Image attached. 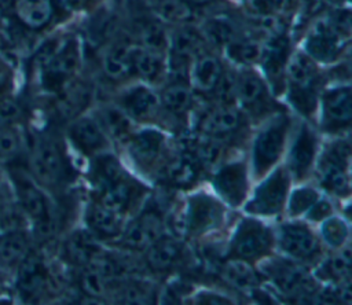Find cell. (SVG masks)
<instances>
[{"mask_svg": "<svg viewBox=\"0 0 352 305\" xmlns=\"http://www.w3.org/2000/svg\"><path fill=\"white\" fill-rule=\"evenodd\" d=\"M320 70L302 49L290 54L285 69V91L289 103L301 114H312L319 102Z\"/></svg>", "mask_w": 352, "mask_h": 305, "instance_id": "cell-1", "label": "cell"}, {"mask_svg": "<svg viewBox=\"0 0 352 305\" xmlns=\"http://www.w3.org/2000/svg\"><path fill=\"white\" fill-rule=\"evenodd\" d=\"M349 34L341 30L330 15L318 16L304 38L302 51L318 63H333L344 52Z\"/></svg>", "mask_w": 352, "mask_h": 305, "instance_id": "cell-2", "label": "cell"}, {"mask_svg": "<svg viewBox=\"0 0 352 305\" xmlns=\"http://www.w3.org/2000/svg\"><path fill=\"white\" fill-rule=\"evenodd\" d=\"M205 44L199 29L191 26L188 22L176 25L175 30L168 33L166 62L172 80H187L190 63L205 48Z\"/></svg>", "mask_w": 352, "mask_h": 305, "instance_id": "cell-3", "label": "cell"}, {"mask_svg": "<svg viewBox=\"0 0 352 305\" xmlns=\"http://www.w3.org/2000/svg\"><path fill=\"white\" fill-rule=\"evenodd\" d=\"M290 121L286 115H278L271 120L256 136L252 148V165L254 174L261 177L280 158Z\"/></svg>", "mask_w": 352, "mask_h": 305, "instance_id": "cell-4", "label": "cell"}, {"mask_svg": "<svg viewBox=\"0 0 352 305\" xmlns=\"http://www.w3.org/2000/svg\"><path fill=\"white\" fill-rule=\"evenodd\" d=\"M272 245L274 235L267 225L253 218H245L238 224L230 240V257L245 261L257 260L267 256Z\"/></svg>", "mask_w": 352, "mask_h": 305, "instance_id": "cell-5", "label": "cell"}, {"mask_svg": "<svg viewBox=\"0 0 352 305\" xmlns=\"http://www.w3.org/2000/svg\"><path fill=\"white\" fill-rule=\"evenodd\" d=\"M80 47L74 37L50 51L44 63V84L51 91H60L74 77L80 66Z\"/></svg>", "mask_w": 352, "mask_h": 305, "instance_id": "cell-6", "label": "cell"}, {"mask_svg": "<svg viewBox=\"0 0 352 305\" xmlns=\"http://www.w3.org/2000/svg\"><path fill=\"white\" fill-rule=\"evenodd\" d=\"M289 185V172L285 168H276L257 187L252 199L246 203L245 210L258 216L278 214L286 203Z\"/></svg>", "mask_w": 352, "mask_h": 305, "instance_id": "cell-7", "label": "cell"}, {"mask_svg": "<svg viewBox=\"0 0 352 305\" xmlns=\"http://www.w3.org/2000/svg\"><path fill=\"white\" fill-rule=\"evenodd\" d=\"M224 218V206L209 194L198 192L188 198L183 216V228L191 235L216 229Z\"/></svg>", "mask_w": 352, "mask_h": 305, "instance_id": "cell-8", "label": "cell"}, {"mask_svg": "<svg viewBox=\"0 0 352 305\" xmlns=\"http://www.w3.org/2000/svg\"><path fill=\"white\" fill-rule=\"evenodd\" d=\"M290 56V41L286 30L268 34L263 40L258 65L264 80L275 89L285 87V69Z\"/></svg>", "mask_w": 352, "mask_h": 305, "instance_id": "cell-9", "label": "cell"}, {"mask_svg": "<svg viewBox=\"0 0 352 305\" xmlns=\"http://www.w3.org/2000/svg\"><path fill=\"white\" fill-rule=\"evenodd\" d=\"M349 144L341 142L334 144L320 159V183L333 194L342 195L349 191Z\"/></svg>", "mask_w": 352, "mask_h": 305, "instance_id": "cell-10", "label": "cell"}, {"mask_svg": "<svg viewBox=\"0 0 352 305\" xmlns=\"http://www.w3.org/2000/svg\"><path fill=\"white\" fill-rule=\"evenodd\" d=\"M323 124L330 129L348 125L352 118V93L349 84L331 85L320 93Z\"/></svg>", "mask_w": 352, "mask_h": 305, "instance_id": "cell-11", "label": "cell"}, {"mask_svg": "<svg viewBox=\"0 0 352 305\" xmlns=\"http://www.w3.org/2000/svg\"><path fill=\"white\" fill-rule=\"evenodd\" d=\"M213 185L220 198L231 206H239L248 194V170L241 161L223 165L214 174Z\"/></svg>", "mask_w": 352, "mask_h": 305, "instance_id": "cell-12", "label": "cell"}, {"mask_svg": "<svg viewBox=\"0 0 352 305\" xmlns=\"http://www.w3.org/2000/svg\"><path fill=\"white\" fill-rule=\"evenodd\" d=\"M223 71L224 66L220 58L216 54L202 48L190 63L187 81L191 89L201 93H213Z\"/></svg>", "mask_w": 352, "mask_h": 305, "instance_id": "cell-13", "label": "cell"}, {"mask_svg": "<svg viewBox=\"0 0 352 305\" xmlns=\"http://www.w3.org/2000/svg\"><path fill=\"white\" fill-rule=\"evenodd\" d=\"M282 251L296 260H309L319 251L318 238L301 223L283 224L278 236Z\"/></svg>", "mask_w": 352, "mask_h": 305, "instance_id": "cell-14", "label": "cell"}, {"mask_svg": "<svg viewBox=\"0 0 352 305\" xmlns=\"http://www.w3.org/2000/svg\"><path fill=\"white\" fill-rule=\"evenodd\" d=\"M33 176L44 185H55L63 176V159L58 147L48 140H41L30 157Z\"/></svg>", "mask_w": 352, "mask_h": 305, "instance_id": "cell-15", "label": "cell"}, {"mask_svg": "<svg viewBox=\"0 0 352 305\" xmlns=\"http://www.w3.org/2000/svg\"><path fill=\"white\" fill-rule=\"evenodd\" d=\"M118 106L132 120H146L160 107V96L146 84H135L121 91Z\"/></svg>", "mask_w": 352, "mask_h": 305, "instance_id": "cell-16", "label": "cell"}, {"mask_svg": "<svg viewBox=\"0 0 352 305\" xmlns=\"http://www.w3.org/2000/svg\"><path fill=\"white\" fill-rule=\"evenodd\" d=\"M161 218L155 212H144L128 224L122 232L125 246L135 250H147L161 236Z\"/></svg>", "mask_w": 352, "mask_h": 305, "instance_id": "cell-17", "label": "cell"}, {"mask_svg": "<svg viewBox=\"0 0 352 305\" xmlns=\"http://www.w3.org/2000/svg\"><path fill=\"white\" fill-rule=\"evenodd\" d=\"M135 41L128 37L114 40L103 52L102 67L104 74L114 80H124L132 74V58L136 48Z\"/></svg>", "mask_w": 352, "mask_h": 305, "instance_id": "cell-18", "label": "cell"}, {"mask_svg": "<svg viewBox=\"0 0 352 305\" xmlns=\"http://www.w3.org/2000/svg\"><path fill=\"white\" fill-rule=\"evenodd\" d=\"M142 195V187L124 173L117 180L102 187L99 203L122 214L138 202Z\"/></svg>", "mask_w": 352, "mask_h": 305, "instance_id": "cell-19", "label": "cell"}, {"mask_svg": "<svg viewBox=\"0 0 352 305\" xmlns=\"http://www.w3.org/2000/svg\"><path fill=\"white\" fill-rule=\"evenodd\" d=\"M132 73L147 84H158L168 74L166 54L136 44L132 58Z\"/></svg>", "mask_w": 352, "mask_h": 305, "instance_id": "cell-20", "label": "cell"}, {"mask_svg": "<svg viewBox=\"0 0 352 305\" xmlns=\"http://www.w3.org/2000/svg\"><path fill=\"white\" fill-rule=\"evenodd\" d=\"M318 150V139L309 126L302 125L289 151L287 166L296 177H304L309 170Z\"/></svg>", "mask_w": 352, "mask_h": 305, "instance_id": "cell-21", "label": "cell"}, {"mask_svg": "<svg viewBox=\"0 0 352 305\" xmlns=\"http://www.w3.org/2000/svg\"><path fill=\"white\" fill-rule=\"evenodd\" d=\"M267 96V81L250 66L235 71V100L243 107L263 106Z\"/></svg>", "mask_w": 352, "mask_h": 305, "instance_id": "cell-22", "label": "cell"}, {"mask_svg": "<svg viewBox=\"0 0 352 305\" xmlns=\"http://www.w3.org/2000/svg\"><path fill=\"white\" fill-rule=\"evenodd\" d=\"M128 139V152L131 158L143 168L153 165L165 146L164 135L155 129H143L131 135Z\"/></svg>", "mask_w": 352, "mask_h": 305, "instance_id": "cell-23", "label": "cell"}, {"mask_svg": "<svg viewBox=\"0 0 352 305\" xmlns=\"http://www.w3.org/2000/svg\"><path fill=\"white\" fill-rule=\"evenodd\" d=\"M265 275L270 278L272 284L283 294H296L307 290L308 276L305 272L294 264L285 261L268 262L264 268Z\"/></svg>", "mask_w": 352, "mask_h": 305, "instance_id": "cell-24", "label": "cell"}, {"mask_svg": "<svg viewBox=\"0 0 352 305\" xmlns=\"http://www.w3.org/2000/svg\"><path fill=\"white\" fill-rule=\"evenodd\" d=\"M70 136L74 144L85 154L100 152L107 146V139L99 122L89 117L78 118L70 126Z\"/></svg>", "mask_w": 352, "mask_h": 305, "instance_id": "cell-25", "label": "cell"}, {"mask_svg": "<svg viewBox=\"0 0 352 305\" xmlns=\"http://www.w3.org/2000/svg\"><path fill=\"white\" fill-rule=\"evenodd\" d=\"M16 192L25 212L43 227H48V203L43 192L28 179L16 177Z\"/></svg>", "mask_w": 352, "mask_h": 305, "instance_id": "cell-26", "label": "cell"}, {"mask_svg": "<svg viewBox=\"0 0 352 305\" xmlns=\"http://www.w3.org/2000/svg\"><path fill=\"white\" fill-rule=\"evenodd\" d=\"M18 19L30 29L44 27L52 18V0H14Z\"/></svg>", "mask_w": 352, "mask_h": 305, "instance_id": "cell-27", "label": "cell"}, {"mask_svg": "<svg viewBox=\"0 0 352 305\" xmlns=\"http://www.w3.org/2000/svg\"><path fill=\"white\" fill-rule=\"evenodd\" d=\"M87 223L91 231L100 238H114L121 234V214L102 203L88 207Z\"/></svg>", "mask_w": 352, "mask_h": 305, "instance_id": "cell-28", "label": "cell"}, {"mask_svg": "<svg viewBox=\"0 0 352 305\" xmlns=\"http://www.w3.org/2000/svg\"><path fill=\"white\" fill-rule=\"evenodd\" d=\"M206 44L217 48H224L235 37L239 36L236 23L223 15H214L208 18L199 29Z\"/></svg>", "mask_w": 352, "mask_h": 305, "instance_id": "cell-29", "label": "cell"}, {"mask_svg": "<svg viewBox=\"0 0 352 305\" xmlns=\"http://www.w3.org/2000/svg\"><path fill=\"white\" fill-rule=\"evenodd\" d=\"M239 113L231 104H219L204 120V131L208 136L220 139L232 133L239 125Z\"/></svg>", "mask_w": 352, "mask_h": 305, "instance_id": "cell-30", "label": "cell"}, {"mask_svg": "<svg viewBox=\"0 0 352 305\" xmlns=\"http://www.w3.org/2000/svg\"><path fill=\"white\" fill-rule=\"evenodd\" d=\"M261 47H263V40L239 34L231 43H228L223 49L227 58L232 63L241 67H249V66H253L254 63H258V59L261 55Z\"/></svg>", "mask_w": 352, "mask_h": 305, "instance_id": "cell-31", "label": "cell"}, {"mask_svg": "<svg viewBox=\"0 0 352 305\" xmlns=\"http://www.w3.org/2000/svg\"><path fill=\"white\" fill-rule=\"evenodd\" d=\"M160 104L176 115L184 114L192 104V91L187 80H172L160 95Z\"/></svg>", "mask_w": 352, "mask_h": 305, "instance_id": "cell-32", "label": "cell"}, {"mask_svg": "<svg viewBox=\"0 0 352 305\" xmlns=\"http://www.w3.org/2000/svg\"><path fill=\"white\" fill-rule=\"evenodd\" d=\"M223 279L232 287L243 291L254 290L258 284V278L254 269L245 261L239 258H232L227 261L220 271Z\"/></svg>", "mask_w": 352, "mask_h": 305, "instance_id": "cell-33", "label": "cell"}, {"mask_svg": "<svg viewBox=\"0 0 352 305\" xmlns=\"http://www.w3.org/2000/svg\"><path fill=\"white\" fill-rule=\"evenodd\" d=\"M180 243L176 239L169 236H160L147 249V261L154 269L164 271L175 264L180 256Z\"/></svg>", "mask_w": 352, "mask_h": 305, "instance_id": "cell-34", "label": "cell"}, {"mask_svg": "<svg viewBox=\"0 0 352 305\" xmlns=\"http://www.w3.org/2000/svg\"><path fill=\"white\" fill-rule=\"evenodd\" d=\"M66 253L69 258L77 264H88L99 256V246L95 242L94 234L78 231L74 232L66 242Z\"/></svg>", "mask_w": 352, "mask_h": 305, "instance_id": "cell-35", "label": "cell"}, {"mask_svg": "<svg viewBox=\"0 0 352 305\" xmlns=\"http://www.w3.org/2000/svg\"><path fill=\"white\" fill-rule=\"evenodd\" d=\"M99 125L116 139L129 137L132 131V118L118 106H106L100 110Z\"/></svg>", "mask_w": 352, "mask_h": 305, "instance_id": "cell-36", "label": "cell"}, {"mask_svg": "<svg viewBox=\"0 0 352 305\" xmlns=\"http://www.w3.org/2000/svg\"><path fill=\"white\" fill-rule=\"evenodd\" d=\"M45 269L40 260L26 257L21 261L19 267V286L26 294H34L45 284Z\"/></svg>", "mask_w": 352, "mask_h": 305, "instance_id": "cell-37", "label": "cell"}, {"mask_svg": "<svg viewBox=\"0 0 352 305\" xmlns=\"http://www.w3.org/2000/svg\"><path fill=\"white\" fill-rule=\"evenodd\" d=\"M28 254V240L19 232L6 234L0 238V264L12 267L19 264Z\"/></svg>", "mask_w": 352, "mask_h": 305, "instance_id": "cell-38", "label": "cell"}, {"mask_svg": "<svg viewBox=\"0 0 352 305\" xmlns=\"http://www.w3.org/2000/svg\"><path fill=\"white\" fill-rule=\"evenodd\" d=\"M168 179L177 185H188L195 180L197 165L188 155L175 157L166 166Z\"/></svg>", "mask_w": 352, "mask_h": 305, "instance_id": "cell-39", "label": "cell"}, {"mask_svg": "<svg viewBox=\"0 0 352 305\" xmlns=\"http://www.w3.org/2000/svg\"><path fill=\"white\" fill-rule=\"evenodd\" d=\"M349 271H351V253L346 249L324 260L319 267L318 273L323 279L341 282L342 279L349 276Z\"/></svg>", "mask_w": 352, "mask_h": 305, "instance_id": "cell-40", "label": "cell"}, {"mask_svg": "<svg viewBox=\"0 0 352 305\" xmlns=\"http://www.w3.org/2000/svg\"><path fill=\"white\" fill-rule=\"evenodd\" d=\"M107 283L109 280L106 279V276L103 275V272L100 271L95 260H92L85 265V269L81 275V287L87 294L92 297L102 295L106 291Z\"/></svg>", "mask_w": 352, "mask_h": 305, "instance_id": "cell-41", "label": "cell"}, {"mask_svg": "<svg viewBox=\"0 0 352 305\" xmlns=\"http://www.w3.org/2000/svg\"><path fill=\"white\" fill-rule=\"evenodd\" d=\"M322 238L331 247H342L348 238V225L340 217L330 216L322 221Z\"/></svg>", "mask_w": 352, "mask_h": 305, "instance_id": "cell-42", "label": "cell"}, {"mask_svg": "<svg viewBox=\"0 0 352 305\" xmlns=\"http://www.w3.org/2000/svg\"><path fill=\"white\" fill-rule=\"evenodd\" d=\"M319 192L312 187H300L296 188L290 198L287 210L290 216H300L309 210V207L319 199Z\"/></svg>", "mask_w": 352, "mask_h": 305, "instance_id": "cell-43", "label": "cell"}, {"mask_svg": "<svg viewBox=\"0 0 352 305\" xmlns=\"http://www.w3.org/2000/svg\"><path fill=\"white\" fill-rule=\"evenodd\" d=\"M223 148L219 139L208 136L197 144V157L205 166H216L220 161Z\"/></svg>", "mask_w": 352, "mask_h": 305, "instance_id": "cell-44", "label": "cell"}, {"mask_svg": "<svg viewBox=\"0 0 352 305\" xmlns=\"http://www.w3.org/2000/svg\"><path fill=\"white\" fill-rule=\"evenodd\" d=\"M122 298L129 304H146L151 298V286L146 282H131L125 286Z\"/></svg>", "mask_w": 352, "mask_h": 305, "instance_id": "cell-45", "label": "cell"}, {"mask_svg": "<svg viewBox=\"0 0 352 305\" xmlns=\"http://www.w3.org/2000/svg\"><path fill=\"white\" fill-rule=\"evenodd\" d=\"M19 151V136L10 126H0V157L12 158Z\"/></svg>", "mask_w": 352, "mask_h": 305, "instance_id": "cell-46", "label": "cell"}, {"mask_svg": "<svg viewBox=\"0 0 352 305\" xmlns=\"http://www.w3.org/2000/svg\"><path fill=\"white\" fill-rule=\"evenodd\" d=\"M333 206L327 199H318L307 212V218L314 223H319L331 216Z\"/></svg>", "mask_w": 352, "mask_h": 305, "instance_id": "cell-47", "label": "cell"}, {"mask_svg": "<svg viewBox=\"0 0 352 305\" xmlns=\"http://www.w3.org/2000/svg\"><path fill=\"white\" fill-rule=\"evenodd\" d=\"M19 115V107L12 100H3L0 103V117L3 120H12Z\"/></svg>", "mask_w": 352, "mask_h": 305, "instance_id": "cell-48", "label": "cell"}, {"mask_svg": "<svg viewBox=\"0 0 352 305\" xmlns=\"http://www.w3.org/2000/svg\"><path fill=\"white\" fill-rule=\"evenodd\" d=\"M197 302H199V304H230L231 301H228L226 297L219 295L216 293L202 291L197 295Z\"/></svg>", "mask_w": 352, "mask_h": 305, "instance_id": "cell-49", "label": "cell"}, {"mask_svg": "<svg viewBox=\"0 0 352 305\" xmlns=\"http://www.w3.org/2000/svg\"><path fill=\"white\" fill-rule=\"evenodd\" d=\"M96 0H65V4L72 11H81L88 8V5H91Z\"/></svg>", "mask_w": 352, "mask_h": 305, "instance_id": "cell-50", "label": "cell"}, {"mask_svg": "<svg viewBox=\"0 0 352 305\" xmlns=\"http://www.w3.org/2000/svg\"><path fill=\"white\" fill-rule=\"evenodd\" d=\"M10 80V73L8 69L0 62V89H3L6 87V84Z\"/></svg>", "mask_w": 352, "mask_h": 305, "instance_id": "cell-51", "label": "cell"}, {"mask_svg": "<svg viewBox=\"0 0 352 305\" xmlns=\"http://www.w3.org/2000/svg\"><path fill=\"white\" fill-rule=\"evenodd\" d=\"M337 1H342V0H337Z\"/></svg>", "mask_w": 352, "mask_h": 305, "instance_id": "cell-52", "label": "cell"}]
</instances>
